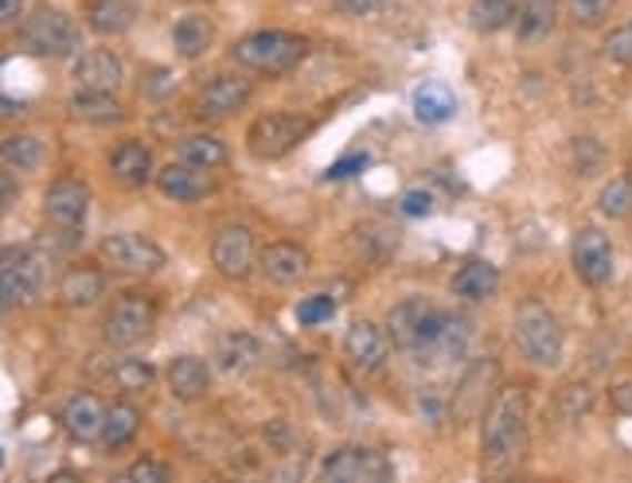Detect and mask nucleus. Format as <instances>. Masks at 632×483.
Instances as JSON below:
<instances>
[{
  "mask_svg": "<svg viewBox=\"0 0 632 483\" xmlns=\"http://www.w3.org/2000/svg\"><path fill=\"white\" fill-rule=\"evenodd\" d=\"M528 390L500 386L481 417V464L489 475H508L528 449Z\"/></svg>",
  "mask_w": 632,
  "mask_h": 483,
  "instance_id": "f257e3e1",
  "label": "nucleus"
},
{
  "mask_svg": "<svg viewBox=\"0 0 632 483\" xmlns=\"http://www.w3.org/2000/svg\"><path fill=\"white\" fill-rule=\"evenodd\" d=\"M20 48L40 59H71L82 48V32L63 9L40 4L20 20Z\"/></svg>",
  "mask_w": 632,
  "mask_h": 483,
  "instance_id": "f03ea898",
  "label": "nucleus"
},
{
  "mask_svg": "<svg viewBox=\"0 0 632 483\" xmlns=\"http://www.w3.org/2000/svg\"><path fill=\"white\" fill-rule=\"evenodd\" d=\"M515 348L523 351V359H531L535 366H559L562 363V324L546 304L523 301L515 312Z\"/></svg>",
  "mask_w": 632,
  "mask_h": 483,
  "instance_id": "7ed1b4c3",
  "label": "nucleus"
},
{
  "mask_svg": "<svg viewBox=\"0 0 632 483\" xmlns=\"http://www.w3.org/2000/svg\"><path fill=\"white\" fill-rule=\"evenodd\" d=\"M309 43L293 32H278V28H265V32H250L242 36L231 48L234 63L250 67V71H265V74H285L293 71L304 59Z\"/></svg>",
  "mask_w": 632,
  "mask_h": 483,
  "instance_id": "20e7f679",
  "label": "nucleus"
},
{
  "mask_svg": "<svg viewBox=\"0 0 632 483\" xmlns=\"http://www.w3.org/2000/svg\"><path fill=\"white\" fill-rule=\"evenodd\" d=\"M312 133V121L297 118V113H262V118L250 121L247 129V152L262 164L281 160Z\"/></svg>",
  "mask_w": 632,
  "mask_h": 483,
  "instance_id": "39448f33",
  "label": "nucleus"
},
{
  "mask_svg": "<svg viewBox=\"0 0 632 483\" xmlns=\"http://www.w3.org/2000/svg\"><path fill=\"white\" fill-rule=\"evenodd\" d=\"M0 293L4 309H28L43 293V254L32 246H9L0 258Z\"/></svg>",
  "mask_w": 632,
  "mask_h": 483,
  "instance_id": "423d86ee",
  "label": "nucleus"
},
{
  "mask_svg": "<svg viewBox=\"0 0 632 483\" xmlns=\"http://www.w3.org/2000/svg\"><path fill=\"white\" fill-rule=\"evenodd\" d=\"M394 475V464L375 449L363 444H344V449L324 452L321 460V480L332 483H383Z\"/></svg>",
  "mask_w": 632,
  "mask_h": 483,
  "instance_id": "0eeeda50",
  "label": "nucleus"
},
{
  "mask_svg": "<svg viewBox=\"0 0 632 483\" xmlns=\"http://www.w3.org/2000/svg\"><path fill=\"white\" fill-rule=\"evenodd\" d=\"M152 328H157V304L149 296L129 293L110 309V316L102 324V340L110 348H137L141 340H149Z\"/></svg>",
  "mask_w": 632,
  "mask_h": 483,
  "instance_id": "6e6552de",
  "label": "nucleus"
},
{
  "mask_svg": "<svg viewBox=\"0 0 632 483\" xmlns=\"http://www.w3.org/2000/svg\"><path fill=\"white\" fill-rule=\"evenodd\" d=\"M106 265H113L118 273H129V278H144V273H157L164 265V250L152 242V238L141 234H110L102 238L98 246Z\"/></svg>",
  "mask_w": 632,
  "mask_h": 483,
  "instance_id": "1a4fd4ad",
  "label": "nucleus"
},
{
  "mask_svg": "<svg viewBox=\"0 0 632 483\" xmlns=\"http://www.w3.org/2000/svg\"><path fill=\"white\" fill-rule=\"evenodd\" d=\"M570 265L582 278V285L601 289L613 278V246L598 227H582L570 238Z\"/></svg>",
  "mask_w": 632,
  "mask_h": 483,
  "instance_id": "9d476101",
  "label": "nucleus"
},
{
  "mask_svg": "<svg viewBox=\"0 0 632 483\" xmlns=\"http://www.w3.org/2000/svg\"><path fill=\"white\" fill-rule=\"evenodd\" d=\"M211 265H215L219 278L247 281L258 265L254 234H250L247 227H223L215 238H211Z\"/></svg>",
  "mask_w": 632,
  "mask_h": 483,
  "instance_id": "9b49d317",
  "label": "nucleus"
},
{
  "mask_svg": "<svg viewBox=\"0 0 632 483\" xmlns=\"http://www.w3.org/2000/svg\"><path fill=\"white\" fill-rule=\"evenodd\" d=\"M496 374H500V366L492 363V359H481V363L469 366V374H464L461 386H457V394H453V417H457V425H469V421L484 417Z\"/></svg>",
  "mask_w": 632,
  "mask_h": 483,
  "instance_id": "f8f14e48",
  "label": "nucleus"
},
{
  "mask_svg": "<svg viewBox=\"0 0 632 483\" xmlns=\"http://www.w3.org/2000/svg\"><path fill=\"white\" fill-rule=\"evenodd\" d=\"M250 94H254L250 79H242V74H215L195 98V118H231L234 110H242L250 102Z\"/></svg>",
  "mask_w": 632,
  "mask_h": 483,
  "instance_id": "ddd939ff",
  "label": "nucleus"
},
{
  "mask_svg": "<svg viewBox=\"0 0 632 483\" xmlns=\"http://www.w3.org/2000/svg\"><path fill=\"white\" fill-rule=\"evenodd\" d=\"M387 348H391V335H383V328L371 324V320H355L344 332V355L355 371L375 374L387 363Z\"/></svg>",
  "mask_w": 632,
  "mask_h": 483,
  "instance_id": "4468645a",
  "label": "nucleus"
},
{
  "mask_svg": "<svg viewBox=\"0 0 632 483\" xmlns=\"http://www.w3.org/2000/svg\"><path fill=\"white\" fill-rule=\"evenodd\" d=\"M90 211V191L79 180H56L43 195V214L51 227H71L79 230Z\"/></svg>",
  "mask_w": 632,
  "mask_h": 483,
  "instance_id": "2eb2a0df",
  "label": "nucleus"
},
{
  "mask_svg": "<svg viewBox=\"0 0 632 483\" xmlns=\"http://www.w3.org/2000/svg\"><path fill=\"white\" fill-rule=\"evenodd\" d=\"M157 188H161L164 199H177V203H195V199H203V195H211V191H215V180L208 175V168L172 160L169 168H161V172H157Z\"/></svg>",
  "mask_w": 632,
  "mask_h": 483,
  "instance_id": "dca6fc26",
  "label": "nucleus"
},
{
  "mask_svg": "<svg viewBox=\"0 0 632 483\" xmlns=\"http://www.w3.org/2000/svg\"><path fill=\"white\" fill-rule=\"evenodd\" d=\"M121 79H126V67H121V59L113 56V51L106 48H94V51H82L79 59H74V82L87 90H118Z\"/></svg>",
  "mask_w": 632,
  "mask_h": 483,
  "instance_id": "f3484780",
  "label": "nucleus"
},
{
  "mask_svg": "<svg viewBox=\"0 0 632 483\" xmlns=\"http://www.w3.org/2000/svg\"><path fill=\"white\" fill-rule=\"evenodd\" d=\"M258 270L273 285H293V281H301L309 273V250H301L297 242H273L258 258Z\"/></svg>",
  "mask_w": 632,
  "mask_h": 483,
  "instance_id": "a211bd4d",
  "label": "nucleus"
},
{
  "mask_svg": "<svg viewBox=\"0 0 632 483\" xmlns=\"http://www.w3.org/2000/svg\"><path fill=\"white\" fill-rule=\"evenodd\" d=\"M110 172H113V180L129 191L157 180V172H152V152L144 149L141 141H121L118 149L110 152Z\"/></svg>",
  "mask_w": 632,
  "mask_h": 483,
  "instance_id": "6ab92c4d",
  "label": "nucleus"
},
{
  "mask_svg": "<svg viewBox=\"0 0 632 483\" xmlns=\"http://www.w3.org/2000/svg\"><path fill=\"white\" fill-rule=\"evenodd\" d=\"M430 309L433 304L422 301V296H410V301L394 304L391 316H387V335H391L394 348L407 351V355L418 348V335H422V324L425 316H430Z\"/></svg>",
  "mask_w": 632,
  "mask_h": 483,
  "instance_id": "aec40b11",
  "label": "nucleus"
},
{
  "mask_svg": "<svg viewBox=\"0 0 632 483\" xmlns=\"http://www.w3.org/2000/svg\"><path fill=\"white\" fill-rule=\"evenodd\" d=\"M67 110H71V118L87 121V125H118V121H126V105L110 90L79 87L71 94V102H67Z\"/></svg>",
  "mask_w": 632,
  "mask_h": 483,
  "instance_id": "412c9836",
  "label": "nucleus"
},
{
  "mask_svg": "<svg viewBox=\"0 0 632 483\" xmlns=\"http://www.w3.org/2000/svg\"><path fill=\"white\" fill-rule=\"evenodd\" d=\"M215 43V20L208 17V12H188V17L177 20V28H172V48H177L180 59H200L208 56V48Z\"/></svg>",
  "mask_w": 632,
  "mask_h": 483,
  "instance_id": "4be33fe9",
  "label": "nucleus"
},
{
  "mask_svg": "<svg viewBox=\"0 0 632 483\" xmlns=\"http://www.w3.org/2000/svg\"><path fill=\"white\" fill-rule=\"evenodd\" d=\"M449 289H453V296H461V301H489L500 289V270L492 262H484V258H472V262H464L461 270L453 273Z\"/></svg>",
  "mask_w": 632,
  "mask_h": 483,
  "instance_id": "5701e85b",
  "label": "nucleus"
},
{
  "mask_svg": "<svg viewBox=\"0 0 632 483\" xmlns=\"http://www.w3.org/2000/svg\"><path fill=\"white\" fill-rule=\"evenodd\" d=\"M258 359H262V348H258V340L250 332H239V328H231V332H223L215 340V363L219 371L227 374H247L258 366Z\"/></svg>",
  "mask_w": 632,
  "mask_h": 483,
  "instance_id": "b1692460",
  "label": "nucleus"
},
{
  "mask_svg": "<svg viewBox=\"0 0 632 483\" xmlns=\"http://www.w3.org/2000/svg\"><path fill=\"white\" fill-rule=\"evenodd\" d=\"M63 429L67 433L74 436V441H98L102 436V429H106V410H102V402H98L94 394H74L71 402L63 405Z\"/></svg>",
  "mask_w": 632,
  "mask_h": 483,
  "instance_id": "393cba45",
  "label": "nucleus"
},
{
  "mask_svg": "<svg viewBox=\"0 0 632 483\" xmlns=\"http://www.w3.org/2000/svg\"><path fill=\"white\" fill-rule=\"evenodd\" d=\"M106 296V273L90 270V265H71L59 281V301L67 309H90Z\"/></svg>",
  "mask_w": 632,
  "mask_h": 483,
  "instance_id": "a878e982",
  "label": "nucleus"
},
{
  "mask_svg": "<svg viewBox=\"0 0 632 483\" xmlns=\"http://www.w3.org/2000/svg\"><path fill=\"white\" fill-rule=\"evenodd\" d=\"M164 379H169V390L180 398V402H195V398L208 394L211 371H208V363H203V359L177 355L169 363V371H164Z\"/></svg>",
  "mask_w": 632,
  "mask_h": 483,
  "instance_id": "bb28decb",
  "label": "nucleus"
},
{
  "mask_svg": "<svg viewBox=\"0 0 632 483\" xmlns=\"http://www.w3.org/2000/svg\"><path fill=\"white\" fill-rule=\"evenodd\" d=\"M137 20V0H90L87 24L98 36H121Z\"/></svg>",
  "mask_w": 632,
  "mask_h": 483,
  "instance_id": "cd10ccee",
  "label": "nucleus"
},
{
  "mask_svg": "<svg viewBox=\"0 0 632 483\" xmlns=\"http://www.w3.org/2000/svg\"><path fill=\"white\" fill-rule=\"evenodd\" d=\"M554 20H559V0H528L515 17V40L520 43H543L554 32Z\"/></svg>",
  "mask_w": 632,
  "mask_h": 483,
  "instance_id": "c85d7f7f",
  "label": "nucleus"
},
{
  "mask_svg": "<svg viewBox=\"0 0 632 483\" xmlns=\"http://www.w3.org/2000/svg\"><path fill=\"white\" fill-rule=\"evenodd\" d=\"M457 113V98L449 87H441V82H422V87L414 90V118L422 121V125H441V121H449Z\"/></svg>",
  "mask_w": 632,
  "mask_h": 483,
  "instance_id": "c756f323",
  "label": "nucleus"
},
{
  "mask_svg": "<svg viewBox=\"0 0 632 483\" xmlns=\"http://www.w3.org/2000/svg\"><path fill=\"white\" fill-rule=\"evenodd\" d=\"M177 160L184 164H195V168H223L227 164V144L211 133H188L177 141Z\"/></svg>",
  "mask_w": 632,
  "mask_h": 483,
  "instance_id": "7c9ffc66",
  "label": "nucleus"
},
{
  "mask_svg": "<svg viewBox=\"0 0 632 483\" xmlns=\"http://www.w3.org/2000/svg\"><path fill=\"white\" fill-rule=\"evenodd\" d=\"M520 9H515V0H472L469 4V24L472 32H504L508 24H515Z\"/></svg>",
  "mask_w": 632,
  "mask_h": 483,
  "instance_id": "2f4dec72",
  "label": "nucleus"
},
{
  "mask_svg": "<svg viewBox=\"0 0 632 483\" xmlns=\"http://www.w3.org/2000/svg\"><path fill=\"white\" fill-rule=\"evenodd\" d=\"M590 410H593L590 382H570V386H562L551 402V417L559 421V425H574V421H582Z\"/></svg>",
  "mask_w": 632,
  "mask_h": 483,
  "instance_id": "473e14b6",
  "label": "nucleus"
},
{
  "mask_svg": "<svg viewBox=\"0 0 632 483\" xmlns=\"http://www.w3.org/2000/svg\"><path fill=\"white\" fill-rule=\"evenodd\" d=\"M0 157H4V168H12V172H36L43 164V141L32 133H9L4 144H0Z\"/></svg>",
  "mask_w": 632,
  "mask_h": 483,
  "instance_id": "72a5a7b5",
  "label": "nucleus"
},
{
  "mask_svg": "<svg viewBox=\"0 0 632 483\" xmlns=\"http://www.w3.org/2000/svg\"><path fill=\"white\" fill-rule=\"evenodd\" d=\"M137 429H141V413H137L129 402H113L110 410H106V429H102L106 449H121V444H129L137 436Z\"/></svg>",
  "mask_w": 632,
  "mask_h": 483,
  "instance_id": "f704fd0d",
  "label": "nucleus"
},
{
  "mask_svg": "<svg viewBox=\"0 0 632 483\" xmlns=\"http://www.w3.org/2000/svg\"><path fill=\"white\" fill-rule=\"evenodd\" d=\"M598 211L605 219H632V175H616L601 188Z\"/></svg>",
  "mask_w": 632,
  "mask_h": 483,
  "instance_id": "c9c22d12",
  "label": "nucleus"
},
{
  "mask_svg": "<svg viewBox=\"0 0 632 483\" xmlns=\"http://www.w3.org/2000/svg\"><path fill=\"white\" fill-rule=\"evenodd\" d=\"M570 164H574V172L582 175V180L598 175L601 164H605V149H601L598 137H574V144H570Z\"/></svg>",
  "mask_w": 632,
  "mask_h": 483,
  "instance_id": "e433bc0d",
  "label": "nucleus"
},
{
  "mask_svg": "<svg viewBox=\"0 0 632 483\" xmlns=\"http://www.w3.org/2000/svg\"><path fill=\"white\" fill-rule=\"evenodd\" d=\"M566 17L574 20L578 28H598L605 24V17L613 12V0H559Z\"/></svg>",
  "mask_w": 632,
  "mask_h": 483,
  "instance_id": "4c0bfd02",
  "label": "nucleus"
},
{
  "mask_svg": "<svg viewBox=\"0 0 632 483\" xmlns=\"http://www.w3.org/2000/svg\"><path fill=\"white\" fill-rule=\"evenodd\" d=\"M601 56L613 67H632V24H621L601 40Z\"/></svg>",
  "mask_w": 632,
  "mask_h": 483,
  "instance_id": "58836bf2",
  "label": "nucleus"
},
{
  "mask_svg": "<svg viewBox=\"0 0 632 483\" xmlns=\"http://www.w3.org/2000/svg\"><path fill=\"white\" fill-rule=\"evenodd\" d=\"M113 382H118L121 390H149L152 366L144 363V359H121V363L113 366Z\"/></svg>",
  "mask_w": 632,
  "mask_h": 483,
  "instance_id": "ea45409f",
  "label": "nucleus"
},
{
  "mask_svg": "<svg viewBox=\"0 0 632 483\" xmlns=\"http://www.w3.org/2000/svg\"><path fill=\"white\" fill-rule=\"evenodd\" d=\"M332 316H337V301H332V296H324V293L304 296V301L297 304V324H301V328H317V324H324V320H332Z\"/></svg>",
  "mask_w": 632,
  "mask_h": 483,
  "instance_id": "a19ab883",
  "label": "nucleus"
},
{
  "mask_svg": "<svg viewBox=\"0 0 632 483\" xmlns=\"http://www.w3.org/2000/svg\"><path fill=\"white\" fill-rule=\"evenodd\" d=\"M126 480H133V483H169L172 467L161 464V460H137V464H129Z\"/></svg>",
  "mask_w": 632,
  "mask_h": 483,
  "instance_id": "79ce46f5",
  "label": "nucleus"
},
{
  "mask_svg": "<svg viewBox=\"0 0 632 483\" xmlns=\"http://www.w3.org/2000/svg\"><path fill=\"white\" fill-rule=\"evenodd\" d=\"M430 211H433L430 191L414 188V191H407V195H402V214H410V219H422V214H430Z\"/></svg>",
  "mask_w": 632,
  "mask_h": 483,
  "instance_id": "37998d69",
  "label": "nucleus"
},
{
  "mask_svg": "<svg viewBox=\"0 0 632 483\" xmlns=\"http://www.w3.org/2000/svg\"><path fill=\"white\" fill-rule=\"evenodd\" d=\"M368 164H371V157H368V152H352V157L337 160V164L329 168V180H348V175L363 172V168H368Z\"/></svg>",
  "mask_w": 632,
  "mask_h": 483,
  "instance_id": "c03bdc74",
  "label": "nucleus"
},
{
  "mask_svg": "<svg viewBox=\"0 0 632 483\" xmlns=\"http://www.w3.org/2000/svg\"><path fill=\"white\" fill-rule=\"evenodd\" d=\"M609 402H613L616 413H624V417H632V379L616 382L613 390H609Z\"/></svg>",
  "mask_w": 632,
  "mask_h": 483,
  "instance_id": "a18cd8bd",
  "label": "nucleus"
},
{
  "mask_svg": "<svg viewBox=\"0 0 632 483\" xmlns=\"http://www.w3.org/2000/svg\"><path fill=\"white\" fill-rule=\"evenodd\" d=\"M20 17H24V0H0V20H4V28H17Z\"/></svg>",
  "mask_w": 632,
  "mask_h": 483,
  "instance_id": "49530a36",
  "label": "nucleus"
},
{
  "mask_svg": "<svg viewBox=\"0 0 632 483\" xmlns=\"http://www.w3.org/2000/svg\"><path fill=\"white\" fill-rule=\"evenodd\" d=\"M12 199H17V183H12V168H9V172H4V207H9Z\"/></svg>",
  "mask_w": 632,
  "mask_h": 483,
  "instance_id": "de8ad7c7",
  "label": "nucleus"
},
{
  "mask_svg": "<svg viewBox=\"0 0 632 483\" xmlns=\"http://www.w3.org/2000/svg\"><path fill=\"white\" fill-rule=\"evenodd\" d=\"M629 175H632V160H629Z\"/></svg>",
  "mask_w": 632,
  "mask_h": 483,
  "instance_id": "09e8293b",
  "label": "nucleus"
}]
</instances>
